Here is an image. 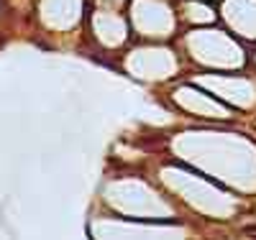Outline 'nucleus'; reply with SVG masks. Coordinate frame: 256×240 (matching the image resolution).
I'll use <instances>...</instances> for the list:
<instances>
[{
    "label": "nucleus",
    "mask_w": 256,
    "mask_h": 240,
    "mask_svg": "<svg viewBox=\"0 0 256 240\" xmlns=\"http://www.w3.org/2000/svg\"><path fill=\"white\" fill-rule=\"evenodd\" d=\"M244 233H256V228H246V230H244Z\"/></svg>",
    "instance_id": "nucleus-1"
}]
</instances>
